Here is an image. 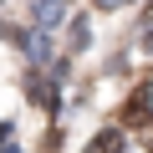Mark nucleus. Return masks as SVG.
<instances>
[{"instance_id":"obj_3","label":"nucleus","mask_w":153,"mask_h":153,"mask_svg":"<svg viewBox=\"0 0 153 153\" xmlns=\"http://www.w3.org/2000/svg\"><path fill=\"white\" fill-rule=\"evenodd\" d=\"M56 21H61V0H36V26L51 31Z\"/></svg>"},{"instance_id":"obj_6","label":"nucleus","mask_w":153,"mask_h":153,"mask_svg":"<svg viewBox=\"0 0 153 153\" xmlns=\"http://www.w3.org/2000/svg\"><path fill=\"white\" fill-rule=\"evenodd\" d=\"M143 148H148V153H153V123H148V128H143Z\"/></svg>"},{"instance_id":"obj_5","label":"nucleus","mask_w":153,"mask_h":153,"mask_svg":"<svg viewBox=\"0 0 153 153\" xmlns=\"http://www.w3.org/2000/svg\"><path fill=\"white\" fill-rule=\"evenodd\" d=\"M97 10H117V5H128V0H92Z\"/></svg>"},{"instance_id":"obj_2","label":"nucleus","mask_w":153,"mask_h":153,"mask_svg":"<svg viewBox=\"0 0 153 153\" xmlns=\"http://www.w3.org/2000/svg\"><path fill=\"white\" fill-rule=\"evenodd\" d=\"M148 97H153V92H148V87H138V92H133V102L123 107V117H128V123H138V128H148Z\"/></svg>"},{"instance_id":"obj_4","label":"nucleus","mask_w":153,"mask_h":153,"mask_svg":"<svg viewBox=\"0 0 153 153\" xmlns=\"http://www.w3.org/2000/svg\"><path fill=\"white\" fill-rule=\"evenodd\" d=\"M26 87H31V102H41V107H56V87H46L41 76H26Z\"/></svg>"},{"instance_id":"obj_1","label":"nucleus","mask_w":153,"mask_h":153,"mask_svg":"<svg viewBox=\"0 0 153 153\" xmlns=\"http://www.w3.org/2000/svg\"><path fill=\"white\" fill-rule=\"evenodd\" d=\"M123 148H128V138H123L117 128H102V133L87 143V153H123Z\"/></svg>"}]
</instances>
